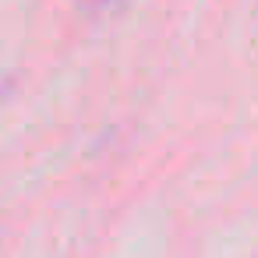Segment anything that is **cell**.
I'll list each match as a JSON object with an SVG mask.
<instances>
[]
</instances>
